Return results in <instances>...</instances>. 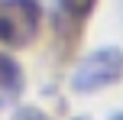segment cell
I'll return each mask as SVG.
<instances>
[{
  "instance_id": "6da1fadb",
  "label": "cell",
  "mask_w": 123,
  "mask_h": 120,
  "mask_svg": "<svg viewBox=\"0 0 123 120\" xmlns=\"http://www.w3.org/2000/svg\"><path fill=\"white\" fill-rule=\"evenodd\" d=\"M42 29L39 0H0V42L6 49H26Z\"/></svg>"
},
{
  "instance_id": "7a4b0ae2",
  "label": "cell",
  "mask_w": 123,
  "mask_h": 120,
  "mask_svg": "<svg viewBox=\"0 0 123 120\" xmlns=\"http://www.w3.org/2000/svg\"><path fill=\"white\" fill-rule=\"evenodd\" d=\"M123 78V49L120 45H104L94 49L87 58H81V65L71 75V91L74 94H91V91L110 88Z\"/></svg>"
},
{
  "instance_id": "3957f363",
  "label": "cell",
  "mask_w": 123,
  "mask_h": 120,
  "mask_svg": "<svg viewBox=\"0 0 123 120\" xmlns=\"http://www.w3.org/2000/svg\"><path fill=\"white\" fill-rule=\"evenodd\" d=\"M23 91H26V75L19 62H13L10 55H0V110L13 107Z\"/></svg>"
},
{
  "instance_id": "277c9868",
  "label": "cell",
  "mask_w": 123,
  "mask_h": 120,
  "mask_svg": "<svg viewBox=\"0 0 123 120\" xmlns=\"http://www.w3.org/2000/svg\"><path fill=\"white\" fill-rule=\"evenodd\" d=\"M97 0H58V23H84Z\"/></svg>"
},
{
  "instance_id": "5b68a950",
  "label": "cell",
  "mask_w": 123,
  "mask_h": 120,
  "mask_svg": "<svg viewBox=\"0 0 123 120\" xmlns=\"http://www.w3.org/2000/svg\"><path fill=\"white\" fill-rule=\"evenodd\" d=\"M13 120H52L45 110H39V107H16L13 110Z\"/></svg>"
},
{
  "instance_id": "8992f818",
  "label": "cell",
  "mask_w": 123,
  "mask_h": 120,
  "mask_svg": "<svg viewBox=\"0 0 123 120\" xmlns=\"http://www.w3.org/2000/svg\"><path fill=\"white\" fill-rule=\"evenodd\" d=\"M110 120H123V110H117V114H113V117H110Z\"/></svg>"
},
{
  "instance_id": "52a82bcc",
  "label": "cell",
  "mask_w": 123,
  "mask_h": 120,
  "mask_svg": "<svg viewBox=\"0 0 123 120\" xmlns=\"http://www.w3.org/2000/svg\"><path fill=\"white\" fill-rule=\"evenodd\" d=\"M71 120H87V117H71Z\"/></svg>"
},
{
  "instance_id": "ba28073f",
  "label": "cell",
  "mask_w": 123,
  "mask_h": 120,
  "mask_svg": "<svg viewBox=\"0 0 123 120\" xmlns=\"http://www.w3.org/2000/svg\"><path fill=\"white\" fill-rule=\"evenodd\" d=\"M120 3H123V0H120Z\"/></svg>"
}]
</instances>
